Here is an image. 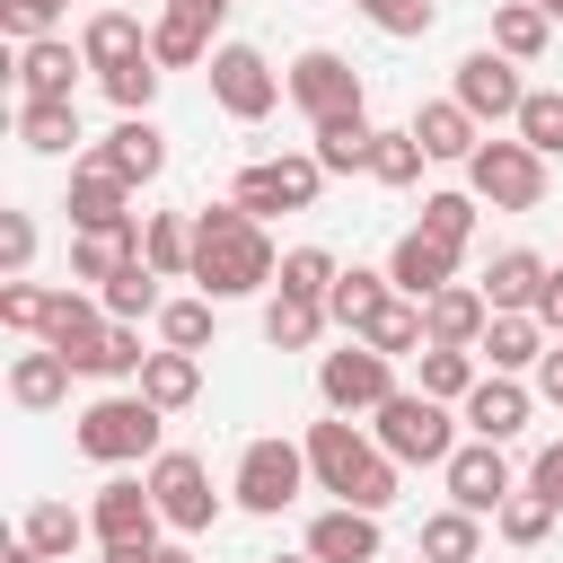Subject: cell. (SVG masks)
<instances>
[{"label":"cell","instance_id":"58","mask_svg":"<svg viewBox=\"0 0 563 563\" xmlns=\"http://www.w3.org/2000/svg\"><path fill=\"white\" fill-rule=\"evenodd\" d=\"M158 563H194V545H158Z\"/></svg>","mask_w":563,"mask_h":563},{"label":"cell","instance_id":"49","mask_svg":"<svg viewBox=\"0 0 563 563\" xmlns=\"http://www.w3.org/2000/svg\"><path fill=\"white\" fill-rule=\"evenodd\" d=\"M158 79H167V70H158V53H141V62H123V70H114V79H97V88L114 97V114H150Z\"/></svg>","mask_w":563,"mask_h":563},{"label":"cell","instance_id":"24","mask_svg":"<svg viewBox=\"0 0 563 563\" xmlns=\"http://www.w3.org/2000/svg\"><path fill=\"white\" fill-rule=\"evenodd\" d=\"M405 132L422 141V158H457V167L484 150V123H475L457 97H431V106H413V123H405Z\"/></svg>","mask_w":563,"mask_h":563},{"label":"cell","instance_id":"2","mask_svg":"<svg viewBox=\"0 0 563 563\" xmlns=\"http://www.w3.org/2000/svg\"><path fill=\"white\" fill-rule=\"evenodd\" d=\"M308 475H317V493H334L343 510H387L396 501V484H405V466L361 431V422H343V413H325V422H308Z\"/></svg>","mask_w":563,"mask_h":563},{"label":"cell","instance_id":"7","mask_svg":"<svg viewBox=\"0 0 563 563\" xmlns=\"http://www.w3.org/2000/svg\"><path fill=\"white\" fill-rule=\"evenodd\" d=\"M317 185H325L317 150H282V158H246L238 185H229V202H238L246 220H273V211H308Z\"/></svg>","mask_w":563,"mask_h":563},{"label":"cell","instance_id":"39","mask_svg":"<svg viewBox=\"0 0 563 563\" xmlns=\"http://www.w3.org/2000/svg\"><path fill=\"white\" fill-rule=\"evenodd\" d=\"M475 220H484V202H475L466 185H440V194H422V220H413V229H431L440 246H457V255H466Z\"/></svg>","mask_w":563,"mask_h":563},{"label":"cell","instance_id":"4","mask_svg":"<svg viewBox=\"0 0 563 563\" xmlns=\"http://www.w3.org/2000/svg\"><path fill=\"white\" fill-rule=\"evenodd\" d=\"M369 440L396 457V466H449L457 457V413L422 387H396L378 413H369Z\"/></svg>","mask_w":563,"mask_h":563},{"label":"cell","instance_id":"44","mask_svg":"<svg viewBox=\"0 0 563 563\" xmlns=\"http://www.w3.org/2000/svg\"><path fill=\"white\" fill-rule=\"evenodd\" d=\"M554 519H563V510H554L545 493H528V484H519V493H510V501L493 510V528H501V545H545V528H554Z\"/></svg>","mask_w":563,"mask_h":563},{"label":"cell","instance_id":"20","mask_svg":"<svg viewBox=\"0 0 563 563\" xmlns=\"http://www.w3.org/2000/svg\"><path fill=\"white\" fill-rule=\"evenodd\" d=\"M387 282H396L405 299H440V290L457 282V246H440L431 229H405V238L387 246Z\"/></svg>","mask_w":563,"mask_h":563},{"label":"cell","instance_id":"26","mask_svg":"<svg viewBox=\"0 0 563 563\" xmlns=\"http://www.w3.org/2000/svg\"><path fill=\"white\" fill-rule=\"evenodd\" d=\"M88 158H106V167H114L123 185H150V176L167 167V132H158L150 114H123V123H114V132H106V141H97Z\"/></svg>","mask_w":563,"mask_h":563},{"label":"cell","instance_id":"6","mask_svg":"<svg viewBox=\"0 0 563 563\" xmlns=\"http://www.w3.org/2000/svg\"><path fill=\"white\" fill-rule=\"evenodd\" d=\"M466 194L493 202V211H537V202H545V158H537L519 132H510V141L484 132V150L466 158Z\"/></svg>","mask_w":563,"mask_h":563},{"label":"cell","instance_id":"21","mask_svg":"<svg viewBox=\"0 0 563 563\" xmlns=\"http://www.w3.org/2000/svg\"><path fill=\"white\" fill-rule=\"evenodd\" d=\"M484 325H493V299L475 282H449L440 299H422V343H440V352H475Z\"/></svg>","mask_w":563,"mask_h":563},{"label":"cell","instance_id":"33","mask_svg":"<svg viewBox=\"0 0 563 563\" xmlns=\"http://www.w3.org/2000/svg\"><path fill=\"white\" fill-rule=\"evenodd\" d=\"M141 396L158 405V413H185L194 396H202V352H150V369H141Z\"/></svg>","mask_w":563,"mask_h":563},{"label":"cell","instance_id":"43","mask_svg":"<svg viewBox=\"0 0 563 563\" xmlns=\"http://www.w3.org/2000/svg\"><path fill=\"white\" fill-rule=\"evenodd\" d=\"M53 299H62V290H44V282H0V325H9V334H26V343H44Z\"/></svg>","mask_w":563,"mask_h":563},{"label":"cell","instance_id":"55","mask_svg":"<svg viewBox=\"0 0 563 563\" xmlns=\"http://www.w3.org/2000/svg\"><path fill=\"white\" fill-rule=\"evenodd\" d=\"M537 396L563 405V343H545V361H537Z\"/></svg>","mask_w":563,"mask_h":563},{"label":"cell","instance_id":"57","mask_svg":"<svg viewBox=\"0 0 563 563\" xmlns=\"http://www.w3.org/2000/svg\"><path fill=\"white\" fill-rule=\"evenodd\" d=\"M0 563H53V554H35L26 537H9V554H0Z\"/></svg>","mask_w":563,"mask_h":563},{"label":"cell","instance_id":"9","mask_svg":"<svg viewBox=\"0 0 563 563\" xmlns=\"http://www.w3.org/2000/svg\"><path fill=\"white\" fill-rule=\"evenodd\" d=\"M150 501H158V519H167L176 537H202V528L220 519L211 466H202L194 449H158V457H150Z\"/></svg>","mask_w":563,"mask_h":563},{"label":"cell","instance_id":"25","mask_svg":"<svg viewBox=\"0 0 563 563\" xmlns=\"http://www.w3.org/2000/svg\"><path fill=\"white\" fill-rule=\"evenodd\" d=\"M317 141V167L325 176H369V150H378V123H369V106H352V114H325V123H308Z\"/></svg>","mask_w":563,"mask_h":563},{"label":"cell","instance_id":"32","mask_svg":"<svg viewBox=\"0 0 563 563\" xmlns=\"http://www.w3.org/2000/svg\"><path fill=\"white\" fill-rule=\"evenodd\" d=\"M387 299H396V282H387V273H369V264H343V282L325 290V317H334L343 334H361V325H369Z\"/></svg>","mask_w":563,"mask_h":563},{"label":"cell","instance_id":"29","mask_svg":"<svg viewBox=\"0 0 563 563\" xmlns=\"http://www.w3.org/2000/svg\"><path fill=\"white\" fill-rule=\"evenodd\" d=\"M141 264L158 282H194V211H141Z\"/></svg>","mask_w":563,"mask_h":563},{"label":"cell","instance_id":"30","mask_svg":"<svg viewBox=\"0 0 563 563\" xmlns=\"http://www.w3.org/2000/svg\"><path fill=\"white\" fill-rule=\"evenodd\" d=\"M132 255H141V220L132 229H70V282H88V290H106Z\"/></svg>","mask_w":563,"mask_h":563},{"label":"cell","instance_id":"11","mask_svg":"<svg viewBox=\"0 0 563 563\" xmlns=\"http://www.w3.org/2000/svg\"><path fill=\"white\" fill-rule=\"evenodd\" d=\"M484 132L493 123H519V106H528V79H519V62L510 53H493V44H475L466 62H457V88H449Z\"/></svg>","mask_w":563,"mask_h":563},{"label":"cell","instance_id":"13","mask_svg":"<svg viewBox=\"0 0 563 563\" xmlns=\"http://www.w3.org/2000/svg\"><path fill=\"white\" fill-rule=\"evenodd\" d=\"M88 528L97 545H158V501H150V475H106L97 501H88Z\"/></svg>","mask_w":563,"mask_h":563},{"label":"cell","instance_id":"45","mask_svg":"<svg viewBox=\"0 0 563 563\" xmlns=\"http://www.w3.org/2000/svg\"><path fill=\"white\" fill-rule=\"evenodd\" d=\"M537 158H563V88H528V106H519V123H510Z\"/></svg>","mask_w":563,"mask_h":563},{"label":"cell","instance_id":"48","mask_svg":"<svg viewBox=\"0 0 563 563\" xmlns=\"http://www.w3.org/2000/svg\"><path fill=\"white\" fill-rule=\"evenodd\" d=\"M62 18H70V0H0L9 44H44V35H62Z\"/></svg>","mask_w":563,"mask_h":563},{"label":"cell","instance_id":"1","mask_svg":"<svg viewBox=\"0 0 563 563\" xmlns=\"http://www.w3.org/2000/svg\"><path fill=\"white\" fill-rule=\"evenodd\" d=\"M194 282H202V299H255L282 282V246L238 202H211V211H194Z\"/></svg>","mask_w":563,"mask_h":563},{"label":"cell","instance_id":"5","mask_svg":"<svg viewBox=\"0 0 563 563\" xmlns=\"http://www.w3.org/2000/svg\"><path fill=\"white\" fill-rule=\"evenodd\" d=\"M308 484H317V475H308V449H299V440H273V431H264V440H246V449H238L229 501H238V510H255V519H282V510H290V501H299Z\"/></svg>","mask_w":563,"mask_h":563},{"label":"cell","instance_id":"41","mask_svg":"<svg viewBox=\"0 0 563 563\" xmlns=\"http://www.w3.org/2000/svg\"><path fill=\"white\" fill-rule=\"evenodd\" d=\"M484 554V519L475 510H431L422 519V563H475Z\"/></svg>","mask_w":563,"mask_h":563},{"label":"cell","instance_id":"59","mask_svg":"<svg viewBox=\"0 0 563 563\" xmlns=\"http://www.w3.org/2000/svg\"><path fill=\"white\" fill-rule=\"evenodd\" d=\"M537 9H545V18H563V0H537Z\"/></svg>","mask_w":563,"mask_h":563},{"label":"cell","instance_id":"15","mask_svg":"<svg viewBox=\"0 0 563 563\" xmlns=\"http://www.w3.org/2000/svg\"><path fill=\"white\" fill-rule=\"evenodd\" d=\"M106 334H114V317H106V299H97V290H62V299H53L44 343H53L79 378H97V369H106Z\"/></svg>","mask_w":563,"mask_h":563},{"label":"cell","instance_id":"54","mask_svg":"<svg viewBox=\"0 0 563 563\" xmlns=\"http://www.w3.org/2000/svg\"><path fill=\"white\" fill-rule=\"evenodd\" d=\"M537 325L563 343V264H554V273H545V290H537Z\"/></svg>","mask_w":563,"mask_h":563},{"label":"cell","instance_id":"52","mask_svg":"<svg viewBox=\"0 0 563 563\" xmlns=\"http://www.w3.org/2000/svg\"><path fill=\"white\" fill-rule=\"evenodd\" d=\"M35 264V211H0V282H26Z\"/></svg>","mask_w":563,"mask_h":563},{"label":"cell","instance_id":"42","mask_svg":"<svg viewBox=\"0 0 563 563\" xmlns=\"http://www.w3.org/2000/svg\"><path fill=\"white\" fill-rule=\"evenodd\" d=\"M97 299H106V317H114V325H141V317H158V308H167V299H158V273H150L141 255H132Z\"/></svg>","mask_w":563,"mask_h":563},{"label":"cell","instance_id":"16","mask_svg":"<svg viewBox=\"0 0 563 563\" xmlns=\"http://www.w3.org/2000/svg\"><path fill=\"white\" fill-rule=\"evenodd\" d=\"M440 484H449V510H475V519H493L519 484H510V457L493 449V440H457V457L440 466Z\"/></svg>","mask_w":563,"mask_h":563},{"label":"cell","instance_id":"18","mask_svg":"<svg viewBox=\"0 0 563 563\" xmlns=\"http://www.w3.org/2000/svg\"><path fill=\"white\" fill-rule=\"evenodd\" d=\"M62 211H70V229H132V220H141V211H132V185H123L106 158H79V167H70V202H62Z\"/></svg>","mask_w":563,"mask_h":563},{"label":"cell","instance_id":"27","mask_svg":"<svg viewBox=\"0 0 563 563\" xmlns=\"http://www.w3.org/2000/svg\"><path fill=\"white\" fill-rule=\"evenodd\" d=\"M70 378H79V369H70L53 343H26V352L9 361V405H18V413H53V405L70 396Z\"/></svg>","mask_w":563,"mask_h":563},{"label":"cell","instance_id":"23","mask_svg":"<svg viewBox=\"0 0 563 563\" xmlns=\"http://www.w3.org/2000/svg\"><path fill=\"white\" fill-rule=\"evenodd\" d=\"M545 273H554V264H545L537 246H501V255L484 264V282H475V290L493 299V317H537V290H545Z\"/></svg>","mask_w":563,"mask_h":563},{"label":"cell","instance_id":"47","mask_svg":"<svg viewBox=\"0 0 563 563\" xmlns=\"http://www.w3.org/2000/svg\"><path fill=\"white\" fill-rule=\"evenodd\" d=\"M211 308H220V299H202V290H194V299H167V308H158V343H167V352H202V343H211Z\"/></svg>","mask_w":563,"mask_h":563},{"label":"cell","instance_id":"50","mask_svg":"<svg viewBox=\"0 0 563 563\" xmlns=\"http://www.w3.org/2000/svg\"><path fill=\"white\" fill-rule=\"evenodd\" d=\"M369 176H378V185H396V194H405V185H422V141H413V132H378Z\"/></svg>","mask_w":563,"mask_h":563},{"label":"cell","instance_id":"3","mask_svg":"<svg viewBox=\"0 0 563 563\" xmlns=\"http://www.w3.org/2000/svg\"><path fill=\"white\" fill-rule=\"evenodd\" d=\"M158 405L141 396V387H106L97 405H79V457H97V466H141V457H158Z\"/></svg>","mask_w":563,"mask_h":563},{"label":"cell","instance_id":"38","mask_svg":"<svg viewBox=\"0 0 563 563\" xmlns=\"http://www.w3.org/2000/svg\"><path fill=\"white\" fill-rule=\"evenodd\" d=\"M18 141H26L35 158H70V141H79V106H35V97H18Z\"/></svg>","mask_w":563,"mask_h":563},{"label":"cell","instance_id":"40","mask_svg":"<svg viewBox=\"0 0 563 563\" xmlns=\"http://www.w3.org/2000/svg\"><path fill=\"white\" fill-rule=\"evenodd\" d=\"M352 343H369V352H387V361L422 352V299H405V290H396V299H387V308H378V317H369Z\"/></svg>","mask_w":563,"mask_h":563},{"label":"cell","instance_id":"37","mask_svg":"<svg viewBox=\"0 0 563 563\" xmlns=\"http://www.w3.org/2000/svg\"><path fill=\"white\" fill-rule=\"evenodd\" d=\"M545 35H554V18H545L537 0H501V9H493V53H510L519 70L545 53Z\"/></svg>","mask_w":563,"mask_h":563},{"label":"cell","instance_id":"35","mask_svg":"<svg viewBox=\"0 0 563 563\" xmlns=\"http://www.w3.org/2000/svg\"><path fill=\"white\" fill-rule=\"evenodd\" d=\"M325 325H334V317H325V299H290V290H273V299H264V343H273V352H308Z\"/></svg>","mask_w":563,"mask_h":563},{"label":"cell","instance_id":"46","mask_svg":"<svg viewBox=\"0 0 563 563\" xmlns=\"http://www.w3.org/2000/svg\"><path fill=\"white\" fill-rule=\"evenodd\" d=\"M334 282H343V264H334L325 246H290V255H282V282H273V290H290V299H325Z\"/></svg>","mask_w":563,"mask_h":563},{"label":"cell","instance_id":"14","mask_svg":"<svg viewBox=\"0 0 563 563\" xmlns=\"http://www.w3.org/2000/svg\"><path fill=\"white\" fill-rule=\"evenodd\" d=\"M238 0H167L158 9V26H150V53H158V70H194V62H211L220 44V18H229Z\"/></svg>","mask_w":563,"mask_h":563},{"label":"cell","instance_id":"34","mask_svg":"<svg viewBox=\"0 0 563 563\" xmlns=\"http://www.w3.org/2000/svg\"><path fill=\"white\" fill-rule=\"evenodd\" d=\"M18 537H26L35 554H53V563H70V554H79V545H88L97 528H88V510H70V501H35V510L18 519Z\"/></svg>","mask_w":563,"mask_h":563},{"label":"cell","instance_id":"10","mask_svg":"<svg viewBox=\"0 0 563 563\" xmlns=\"http://www.w3.org/2000/svg\"><path fill=\"white\" fill-rule=\"evenodd\" d=\"M211 106L238 114V123H264V114L282 106V70H273L255 44H220V53H211Z\"/></svg>","mask_w":563,"mask_h":563},{"label":"cell","instance_id":"60","mask_svg":"<svg viewBox=\"0 0 563 563\" xmlns=\"http://www.w3.org/2000/svg\"><path fill=\"white\" fill-rule=\"evenodd\" d=\"M273 563H317V554H273Z\"/></svg>","mask_w":563,"mask_h":563},{"label":"cell","instance_id":"8","mask_svg":"<svg viewBox=\"0 0 563 563\" xmlns=\"http://www.w3.org/2000/svg\"><path fill=\"white\" fill-rule=\"evenodd\" d=\"M317 396H325V413H343V422H352V413H378V405L396 396V361L343 334V352L317 361Z\"/></svg>","mask_w":563,"mask_h":563},{"label":"cell","instance_id":"17","mask_svg":"<svg viewBox=\"0 0 563 563\" xmlns=\"http://www.w3.org/2000/svg\"><path fill=\"white\" fill-rule=\"evenodd\" d=\"M528 413H537V387H528V378H501V369H484L475 396L457 405V422H466L475 440H493V449H510V440L528 431Z\"/></svg>","mask_w":563,"mask_h":563},{"label":"cell","instance_id":"36","mask_svg":"<svg viewBox=\"0 0 563 563\" xmlns=\"http://www.w3.org/2000/svg\"><path fill=\"white\" fill-rule=\"evenodd\" d=\"M475 378H484V361H475V352H440V343H422V352H413V387H422V396H440V405H466V396H475Z\"/></svg>","mask_w":563,"mask_h":563},{"label":"cell","instance_id":"19","mask_svg":"<svg viewBox=\"0 0 563 563\" xmlns=\"http://www.w3.org/2000/svg\"><path fill=\"white\" fill-rule=\"evenodd\" d=\"M79 70H88V53H70V35L18 44V97H35V106H79V97H70Z\"/></svg>","mask_w":563,"mask_h":563},{"label":"cell","instance_id":"53","mask_svg":"<svg viewBox=\"0 0 563 563\" xmlns=\"http://www.w3.org/2000/svg\"><path fill=\"white\" fill-rule=\"evenodd\" d=\"M528 493H545V501L563 510V440H545V449L528 457Z\"/></svg>","mask_w":563,"mask_h":563},{"label":"cell","instance_id":"28","mask_svg":"<svg viewBox=\"0 0 563 563\" xmlns=\"http://www.w3.org/2000/svg\"><path fill=\"white\" fill-rule=\"evenodd\" d=\"M79 53H88V70H97V79H114L123 62H141V53H150V35H141V18H132V9H97V18L79 26Z\"/></svg>","mask_w":563,"mask_h":563},{"label":"cell","instance_id":"51","mask_svg":"<svg viewBox=\"0 0 563 563\" xmlns=\"http://www.w3.org/2000/svg\"><path fill=\"white\" fill-rule=\"evenodd\" d=\"M352 9H361L378 35H396V44H405V35H431V18H440V0H352Z\"/></svg>","mask_w":563,"mask_h":563},{"label":"cell","instance_id":"22","mask_svg":"<svg viewBox=\"0 0 563 563\" xmlns=\"http://www.w3.org/2000/svg\"><path fill=\"white\" fill-rule=\"evenodd\" d=\"M308 554L317 563H387V537H378V510H317L308 519Z\"/></svg>","mask_w":563,"mask_h":563},{"label":"cell","instance_id":"12","mask_svg":"<svg viewBox=\"0 0 563 563\" xmlns=\"http://www.w3.org/2000/svg\"><path fill=\"white\" fill-rule=\"evenodd\" d=\"M282 97H290L308 123H325V114H352V106H361V70H352L343 53H325V44H308V53L282 70Z\"/></svg>","mask_w":563,"mask_h":563},{"label":"cell","instance_id":"56","mask_svg":"<svg viewBox=\"0 0 563 563\" xmlns=\"http://www.w3.org/2000/svg\"><path fill=\"white\" fill-rule=\"evenodd\" d=\"M106 563H158V545H106Z\"/></svg>","mask_w":563,"mask_h":563},{"label":"cell","instance_id":"31","mask_svg":"<svg viewBox=\"0 0 563 563\" xmlns=\"http://www.w3.org/2000/svg\"><path fill=\"white\" fill-rule=\"evenodd\" d=\"M545 343H554V334H545L537 317H493V325H484V343H475V361H484V369H501V378H528V369L545 361Z\"/></svg>","mask_w":563,"mask_h":563}]
</instances>
